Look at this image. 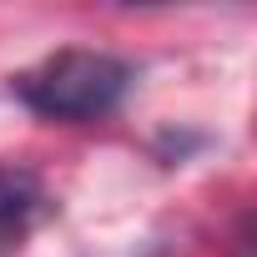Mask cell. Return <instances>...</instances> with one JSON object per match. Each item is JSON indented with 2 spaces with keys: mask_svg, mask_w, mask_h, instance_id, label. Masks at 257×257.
Returning <instances> with one entry per match:
<instances>
[{
  "mask_svg": "<svg viewBox=\"0 0 257 257\" xmlns=\"http://www.w3.org/2000/svg\"><path fill=\"white\" fill-rule=\"evenodd\" d=\"M126 86H132V66L86 46H66L16 76V96L46 121H101L121 106Z\"/></svg>",
  "mask_w": 257,
  "mask_h": 257,
  "instance_id": "1",
  "label": "cell"
},
{
  "mask_svg": "<svg viewBox=\"0 0 257 257\" xmlns=\"http://www.w3.org/2000/svg\"><path fill=\"white\" fill-rule=\"evenodd\" d=\"M36 212H41V187H36V177L0 167V257H6L11 247H21V237L31 232Z\"/></svg>",
  "mask_w": 257,
  "mask_h": 257,
  "instance_id": "2",
  "label": "cell"
}]
</instances>
